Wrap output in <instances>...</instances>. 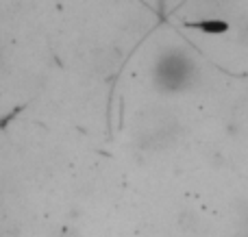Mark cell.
Instances as JSON below:
<instances>
[{
    "label": "cell",
    "mask_w": 248,
    "mask_h": 237,
    "mask_svg": "<svg viewBox=\"0 0 248 237\" xmlns=\"http://www.w3.org/2000/svg\"><path fill=\"white\" fill-rule=\"evenodd\" d=\"M187 72H189V61L185 59L183 55H176L174 52L170 59L161 61V72H159V76H161V81L166 83V85L179 89V87L183 85V81L187 78Z\"/></svg>",
    "instance_id": "6da1fadb"
}]
</instances>
